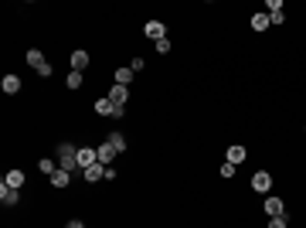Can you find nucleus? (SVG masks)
I'll use <instances>...</instances> for the list:
<instances>
[{
  "instance_id": "obj_19",
  "label": "nucleus",
  "mask_w": 306,
  "mask_h": 228,
  "mask_svg": "<svg viewBox=\"0 0 306 228\" xmlns=\"http://www.w3.org/2000/svg\"><path fill=\"white\" fill-rule=\"evenodd\" d=\"M242 160H245V147H228V164H235V167H238Z\"/></svg>"
},
{
  "instance_id": "obj_12",
  "label": "nucleus",
  "mask_w": 306,
  "mask_h": 228,
  "mask_svg": "<svg viewBox=\"0 0 306 228\" xmlns=\"http://www.w3.org/2000/svg\"><path fill=\"white\" fill-rule=\"evenodd\" d=\"M89 68V51H75L72 55V72H85Z\"/></svg>"
},
{
  "instance_id": "obj_21",
  "label": "nucleus",
  "mask_w": 306,
  "mask_h": 228,
  "mask_svg": "<svg viewBox=\"0 0 306 228\" xmlns=\"http://www.w3.org/2000/svg\"><path fill=\"white\" fill-rule=\"evenodd\" d=\"M65 85H68V89H82V72H68Z\"/></svg>"
},
{
  "instance_id": "obj_11",
  "label": "nucleus",
  "mask_w": 306,
  "mask_h": 228,
  "mask_svg": "<svg viewBox=\"0 0 306 228\" xmlns=\"http://www.w3.org/2000/svg\"><path fill=\"white\" fill-rule=\"evenodd\" d=\"M0 89H3L7 95H17V92H20V75H3Z\"/></svg>"
},
{
  "instance_id": "obj_2",
  "label": "nucleus",
  "mask_w": 306,
  "mask_h": 228,
  "mask_svg": "<svg viewBox=\"0 0 306 228\" xmlns=\"http://www.w3.org/2000/svg\"><path fill=\"white\" fill-rule=\"evenodd\" d=\"M27 65H31V68H34V72H38L41 78H48V75H51V65L44 61V55H41L38 48H31V51H27Z\"/></svg>"
},
{
  "instance_id": "obj_23",
  "label": "nucleus",
  "mask_w": 306,
  "mask_h": 228,
  "mask_svg": "<svg viewBox=\"0 0 306 228\" xmlns=\"http://www.w3.org/2000/svg\"><path fill=\"white\" fill-rule=\"evenodd\" d=\"M221 177H225V181H228V177H235V164H228V160H225V164H221Z\"/></svg>"
},
{
  "instance_id": "obj_25",
  "label": "nucleus",
  "mask_w": 306,
  "mask_h": 228,
  "mask_svg": "<svg viewBox=\"0 0 306 228\" xmlns=\"http://www.w3.org/2000/svg\"><path fill=\"white\" fill-rule=\"evenodd\" d=\"M156 51H160V55H167V51H170V38H163V41H156Z\"/></svg>"
},
{
  "instance_id": "obj_13",
  "label": "nucleus",
  "mask_w": 306,
  "mask_h": 228,
  "mask_svg": "<svg viewBox=\"0 0 306 228\" xmlns=\"http://www.w3.org/2000/svg\"><path fill=\"white\" fill-rule=\"evenodd\" d=\"M68 181H72V171H61V167H58V171L51 174V184H55V188H68Z\"/></svg>"
},
{
  "instance_id": "obj_16",
  "label": "nucleus",
  "mask_w": 306,
  "mask_h": 228,
  "mask_svg": "<svg viewBox=\"0 0 306 228\" xmlns=\"http://www.w3.org/2000/svg\"><path fill=\"white\" fill-rule=\"evenodd\" d=\"M96 113L99 116H113L116 113V106L109 102V95H106V99H96Z\"/></svg>"
},
{
  "instance_id": "obj_8",
  "label": "nucleus",
  "mask_w": 306,
  "mask_h": 228,
  "mask_svg": "<svg viewBox=\"0 0 306 228\" xmlns=\"http://www.w3.org/2000/svg\"><path fill=\"white\" fill-rule=\"evenodd\" d=\"M266 215H269V218L286 215V201H283V198H266Z\"/></svg>"
},
{
  "instance_id": "obj_20",
  "label": "nucleus",
  "mask_w": 306,
  "mask_h": 228,
  "mask_svg": "<svg viewBox=\"0 0 306 228\" xmlns=\"http://www.w3.org/2000/svg\"><path fill=\"white\" fill-rule=\"evenodd\" d=\"M38 171H41V174H48V177H51V174L58 171V164H55V160H51V157H44V160H41V164H38Z\"/></svg>"
},
{
  "instance_id": "obj_26",
  "label": "nucleus",
  "mask_w": 306,
  "mask_h": 228,
  "mask_svg": "<svg viewBox=\"0 0 306 228\" xmlns=\"http://www.w3.org/2000/svg\"><path fill=\"white\" fill-rule=\"evenodd\" d=\"M130 68H133V72H143V68H147V61H143V58H133V61H130Z\"/></svg>"
},
{
  "instance_id": "obj_27",
  "label": "nucleus",
  "mask_w": 306,
  "mask_h": 228,
  "mask_svg": "<svg viewBox=\"0 0 306 228\" xmlns=\"http://www.w3.org/2000/svg\"><path fill=\"white\" fill-rule=\"evenodd\" d=\"M65 228H85V222H82V218H72V222H68Z\"/></svg>"
},
{
  "instance_id": "obj_5",
  "label": "nucleus",
  "mask_w": 306,
  "mask_h": 228,
  "mask_svg": "<svg viewBox=\"0 0 306 228\" xmlns=\"http://www.w3.org/2000/svg\"><path fill=\"white\" fill-rule=\"evenodd\" d=\"M269 188H272V174H266V171L252 174V191H259V194H266Z\"/></svg>"
},
{
  "instance_id": "obj_17",
  "label": "nucleus",
  "mask_w": 306,
  "mask_h": 228,
  "mask_svg": "<svg viewBox=\"0 0 306 228\" xmlns=\"http://www.w3.org/2000/svg\"><path fill=\"white\" fill-rule=\"evenodd\" d=\"M106 143H109V147H113L116 153H123V150H126V136H123V133H109V140H106Z\"/></svg>"
},
{
  "instance_id": "obj_10",
  "label": "nucleus",
  "mask_w": 306,
  "mask_h": 228,
  "mask_svg": "<svg viewBox=\"0 0 306 228\" xmlns=\"http://www.w3.org/2000/svg\"><path fill=\"white\" fill-rule=\"evenodd\" d=\"M96 153H99V164H102V167H113V160H116V150L109 147V143H102V147H96Z\"/></svg>"
},
{
  "instance_id": "obj_3",
  "label": "nucleus",
  "mask_w": 306,
  "mask_h": 228,
  "mask_svg": "<svg viewBox=\"0 0 306 228\" xmlns=\"http://www.w3.org/2000/svg\"><path fill=\"white\" fill-rule=\"evenodd\" d=\"M92 164H99L96 147H78V171H85V167H92Z\"/></svg>"
},
{
  "instance_id": "obj_22",
  "label": "nucleus",
  "mask_w": 306,
  "mask_h": 228,
  "mask_svg": "<svg viewBox=\"0 0 306 228\" xmlns=\"http://www.w3.org/2000/svg\"><path fill=\"white\" fill-rule=\"evenodd\" d=\"M269 228H289V215H276V218H269Z\"/></svg>"
},
{
  "instance_id": "obj_7",
  "label": "nucleus",
  "mask_w": 306,
  "mask_h": 228,
  "mask_svg": "<svg viewBox=\"0 0 306 228\" xmlns=\"http://www.w3.org/2000/svg\"><path fill=\"white\" fill-rule=\"evenodd\" d=\"M143 34H147V38H153V41H163V38H167V27H163L160 20H147Z\"/></svg>"
},
{
  "instance_id": "obj_15",
  "label": "nucleus",
  "mask_w": 306,
  "mask_h": 228,
  "mask_svg": "<svg viewBox=\"0 0 306 228\" xmlns=\"http://www.w3.org/2000/svg\"><path fill=\"white\" fill-rule=\"evenodd\" d=\"M269 24H272L269 14H262V10H259V14H252V31H266Z\"/></svg>"
},
{
  "instance_id": "obj_4",
  "label": "nucleus",
  "mask_w": 306,
  "mask_h": 228,
  "mask_svg": "<svg viewBox=\"0 0 306 228\" xmlns=\"http://www.w3.org/2000/svg\"><path fill=\"white\" fill-rule=\"evenodd\" d=\"M0 201H3L7 208H14V205L20 201V191H17V188H10V184L3 181V184H0Z\"/></svg>"
},
{
  "instance_id": "obj_6",
  "label": "nucleus",
  "mask_w": 306,
  "mask_h": 228,
  "mask_svg": "<svg viewBox=\"0 0 306 228\" xmlns=\"http://www.w3.org/2000/svg\"><path fill=\"white\" fill-rule=\"evenodd\" d=\"M126 99H130V85H116V82H113V89H109V102H113V106H126Z\"/></svg>"
},
{
  "instance_id": "obj_24",
  "label": "nucleus",
  "mask_w": 306,
  "mask_h": 228,
  "mask_svg": "<svg viewBox=\"0 0 306 228\" xmlns=\"http://www.w3.org/2000/svg\"><path fill=\"white\" fill-rule=\"evenodd\" d=\"M269 20H272V24H283V20H286V10H272Z\"/></svg>"
},
{
  "instance_id": "obj_9",
  "label": "nucleus",
  "mask_w": 306,
  "mask_h": 228,
  "mask_svg": "<svg viewBox=\"0 0 306 228\" xmlns=\"http://www.w3.org/2000/svg\"><path fill=\"white\" fill-rule=\"evenodd\" d=\"M82 177H85L89 184H96V181H106V167H102V164H92V167H85V171H82Z\"/></svg>"
},
{
  "instance_id": "obj_14",
  "label": "nucleus",
  "mask_w": 306,
  "mask_h": 228,
  "mask_svg": "<svg viewBox=\"0 0 306 228\" xmlns=\"http://www.w3.org/2000/svg\"><path fill=\"white\" fill-rule=\"evenodd\" d=\"M133 68H130V65H126V68H116V85H130V82H133Z\"/></svg>"
},
{
  "instance_id": "obj_18",
  "label": "nucleus",
  "mask_w": 306,
  "mask_h": 228,
  "mask_svg": "<svg viewBox=\"0 0 306 228\" xmlns=\"http://www.w3.org/2000/svg\"><path fill=\"white\" fill-rule=\"evenodd\" d=\"M3 181H7V184H10V188H24V171H7V177H3Z\"/></svg>"
},
{
  "instance_id": "obj_1",
  "label": "nucleus",
  "mask_w": 306,
  "mask_h": 228,
  "mask_svg": "<svg viewBox=\"0 0 306 228\" xmlns=\"http://www.w3.org/2000/svg\"><path fill=\"white\" fill-rule=\"evenodd\" d=\"M55 157H58V167H61V171H75L78 167V147H72V143H58Z\"/></svg>"
}]
</instances>
